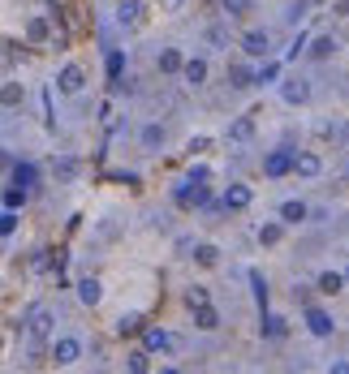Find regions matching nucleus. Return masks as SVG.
<instances>
[{
    "instance_id": "obj_16",
    "label": "nucleus",
    "mask_w": 349,
    "mask_h": 374,
    "mask_svg": "<svg viewBox=\"0 0 349 374\" xmlns=\"http://www.w3.org/2000/svg\"><path fill=\"white\" fill-rule=\"evenodd\" d=\"M155 65H160V73H181V52L177 47H164V52L155 56Z\"/></svg>"
},
{
    "instance_id": "obj_40",
    "label": "nucleus",
    "mask_w": 349,
    "mask_h": 374,
    "mask_svg": "<svg viewBox=\"0 0 349 374\" xmlns=\"http://www.w3.org/2000/svg\"><path fill=\"white\" fill-rule=\"evenodd\" d=\"M306 5H311V0H293V5H289V13H284V18H289V22H302V18H306V13H302Z\"/></svg>"
},
{
    "instance_id": "obj_38",
    "label": "nucleus",
    "mask_w": 349,
    "mask_h": 374,
    "mask_svg": "<svg viewBox=\"0 0 349 374\" xmlns=\"http://www.w3.org/2000/svg\"><path fill=\"white\" fill-rule=\"evenodd\" d=\"M246 9H250V0H225V13H229V18H242Z\"/></svg>"
},
{
    "instance_id": "obj_25",
    "label": "nucleus",
    "mask_w": 349,
    "mask_h": 374,
    "mask_svg": "<svg viewBox=\"0 0 349 374\" xmlns=\"http://www.w3.org/2000/svg\"><path fill=\"white\" fill-rule=\"evenodd\" d=\"M194 263L199 267H216L220 263V250L216 246H194Z\"/></svg>"
},
{
    "instance_id": "obj_10",
    "label": "nucleus",
    "mask_w": 349,
    "mask_h": 374,
    "mask_svg": "<svg viewBox=\"0 0 349 374\" xmlns=\"http://www.w3.org/2000/svg\"><path fill=\"white\" fill-rule=\"evenodd\" d=\"M250 138H255V117H237V121L229 125V142L242 146V142H250Z\"/></svg>"
},
{
    "instance_id": "obj_9",
    "label": "nucleus",
    "mask_w": 349,
    "mask_h": 374,
    "mask_svg": "<svg viewBox=\"0 0 349 374\" xmlns=\"http://www.w3.org/2000/svg\"><path fill=\"white\" fill-rule=\"evenodd\" d=\"M142 340H147V353H168L172 349V336L164 327H142Z\"/></svg>"
},
{
    "instance_id": "obj_39",
    "label": "nucleus",
    "mask_w": 349,
    "mask_h": 374,
    "mask_svg": "<svg viewBox=\"0 0 349 374\" xmlns=\"http://www.w3.org/2000/svg\"><path fill=\"white\" fill-rule=\"evenodd\" d=\"M74 172H78V164H74V159H56V176H60V181H69Z\"/></svg>"
},
{
    "instance_id": "obj_37",
    "label": "nucleus",
    "mask_w": 349,
    "mask_h": 374,
    "mask_svg": "<svg viewBox=\"0 0 349 374\" xmlns=\"http://www.w3.org/2000/svg\"><path fill=\"white\" fill-rule=\"evenodd\" d=\"M26 202V189H18V185H13V189H5V207H13V211H18Z\"/></svg>"
},
{
    "instance_id": "obj_17",
    "label": "nucleus",
    "mask_w": 349,
    "mask_h": 374,
    "mask_svg": "<svg viewBox=\"0 0 349 374\" xmlns=\"http://www.w3.org/2000/svg\"><path fill=\"white\" fill-rule=\"evenodd\" d=\"M315 288H319V292H328V297H337V292L345 288V275H341V271H324V275H319V284H315Z\"/></svg>"
},
{
    "instance_id": "obj_1",
    "label": "nucleus",
    "mask_w": 349,
    "mask_h": 374,
    "mask_svg": "<svg viewBox=\"0 0 349 374\" xmlns=\"http://www.w3.org/2000/svg\"><path fill=\"white\" fill-rule=\"evenodd\" d=\"M87 86V73H82V65H65V69L56 73V91L60 95H78Z\"/></svg>"
},
{
    "instance_id": "obj_27",
    "label": "nucleus",
    "mask_w": 349,
    "mask_h": 374,
    "mask_svg": "<svg viewBox=\"0 0 349 374\" xmlns=\"http://www.w3.org/2000/svg\"><path fill=\"white\" fill-rule=\"evenodd\" d=\"M121 69H125V56L108 52V82H113V86H121Z\"/></svg>"
},
{
    "instance_id": "obj_18",
    "label": "nucleus",
    "mask_w": 349,
    "mask_h": 374,
    "mask_svg": "<svg viewBox=\"0 0 349 374\" xmlns=\"http://www.w3.org/2000/svg\"><path fill=\"white\" fill-rule=\"evenodd\" d=\"M22 100H26L22 82H5V86H0V104H5V108H18Z\"/></svg>"
},
{
    "instance_id": "obj_12",
    "label": "nucleus",
    "mask_w": 349,
    "mask_h": 374,
    "mask_svg": "<svg viewBox=\"0 0 349 374\" xmlns=\"http://www.w3.org/2000/svg\"><path fill=\"white\" fill-rule=\"evenodd\" d=\"M117 22L121 26H138L142 22V0H121V5H117Z\"/></svg>"
},
{
    "instance_id": "obj_2",
    "label": "nucleus",
    "mask_w": 349,
    "mask_h": 374,
    "mask_svg": "<svg viewBox=\"0 0 349 374\" xmlns=\"http://www.w3.org/2000/svg\"><path fill=\"white\" fill-rule=\"evenodd\" d=\"M26 331H30V340H47L52 336V310H47V305H35L30 318H26Z\"/></svg>"
},
{
    "instance_id": "obj_31",
    "label": "nucleus",
    "mask_w": 349,
    "mask_h": 374,
    "mask_svg": "<svg viewBox=\"0 0 349 374\" xmlns=\"http://www.w3.org/2000/svg\"><path fill=\"white\" fill-rule=\"evenodd\" d=\"M250 288H255V301L267 305V280H263V271H250Z\"/></svg>"
},
{
    "instance_id": "obj_14",
    "label": "nucleus",
    "mask_w": 349,
    "mask_h": 374,
    "mask_svg": "<svg viewBox=\"0 0 349 374\" xmlns=\"http://www.w3.org/2000/svg\"><path fill=\"white\" fill-rule=\"evenodd\" d=\"M306 327H311V336H332V327H337V323H332L324 310H306Z\"/></svg>"
},
{
    "instance_id": "obj_34",
    "label": "nucleus",
    "mask_w": 349,
    "mask_h": 374,
    "mask_svg": "<svg viewBox=\"0 0 349 374\" xmlns=\"http://www.w3.org/2000/svg\"><path fill=\"white\" fill-rule=\"evenodd\" d=\"M52 263H56L52 250H39L35 258H30V271H52Z\"/></svg>"
},
{
    "instance_id": "obj_23",
    "label": "nucleus",
    "mask_w": 349,
    "mask_h": 374,
    "mask_svg": "<svg viewBox=\"0 0 349 374\" xmlns=\"http://www.w3.org/2000/svg\"><path fill=\"white\" fill-rule=\"evenodd\" d=\"M47 35H52V30H47L43 18H30V22H26V39H30V43H43Z\"/></svg>"
},
{
    "instance_id": "obj_32",
    "label": "nucleus",
    "mask_w": 349,
    "mask_h": 374,
    "mask_svg": "<svg viewBox=\"0 0 349 374\" xmlns=\"http://www.w3.org/2000/svg\"><path fill=\"white\" fill-rule=\"evenodd\" d=\"M280 237H284V229H280V224H263V229H259V241H263V246H276Z\"/></svg>"
},
{
    "instance_id": "obj_6",
    "label": "nucleus",
    "mask_w": 349,
    "mask_h": 374,
    "mask_svg": "<svg viewBox=\"0 0 349 374\" xmlns=\"http://www.w3.org/2000/svg\"><path fill=\"white\" fill-rule=\"evenodd\" d=\"M78 301H82L87 310H95V305L104 301V284L95 280V275H87V280H78Z\"/></svg>"
},
{
    "instance_id": "obj_20",
    "label": "nucleus",
    "mask_w": 349,
    "mask_h": 374,
    "mask_svg": "<svg viewBox=\"0 0 349 374\" xmlns=\"http://www.w3.org/2000/svg\"><path fill=\"white\" fill-rule=\"evenodd\" d=\"M164 125H147V129H142V146H147V151H160V146H164Z\"/></svg>"
},
{
    "instance_id": "obj_8",
    "label": "nucleus",
    "mask_w": 349,
    "mask_h": 374,
    "mask_svg": "<svg viewBox=\"0 0 349 374\" xmlns=\"http://www.w3.org/2000/svg\"><path fill=\"white\" fill-rule=\"evenodd\" d=\"M181 78H185L190 86H203V82H207V60H203V56L181 60Z\"/></svg>"
},
{
    "instance_id": "obj_44",
    "label": "nucleus",
    "mask_w": 349,
    "mask_h": 374,
    "mask_svg": "<svg viewBox=\"0 0 349 374\" xmlns=\"http://www.w3.org/2000/svg\"><path fill=\"white\" fill-rule=\"evenodd\" d=\"M345 284H349V271H345Z\"/></svg>"
},
{
    "instance_id": "obj_19",
    "label": "nucleus",
    "mask_w": 349,
    "mask_h": 374,
    "mask_svg": "<svg viewBox=\"0 0 349 374\" xmlns=\"http://www.w3.org/2000/svg\"><path fill=\"white\" fill-rule=\"evenodd\" d=\"M35 164H18V168H13V185H18V189H26L30 194V185H35Z\"/></svg>"
},
{
    "instance_id": "obj_35",
    "label": "nucleus",
    "mask_w": 349,
    "mask_h": 374,
    "mask_svg": "<svg viewBox=\"0 0 349 374\" xmlns=\"http://www.w3.org/2000/svg\"><path fill=\"white\" fill-rule=\"evenodd\" d=\"M185 301H190V310H194V305H207V288H203V284H194V288L185 292Z\"/></svg>"
},
{
    "instance_id": "obj_28",
    "label": "nucleus",
    "mask_w": 349,
    "mask_h": 374,
    "mask_svg": "<svg viewBox=\"0 0 349 374\" xmlns=\"http://www.w3.org/2000/svg\"><path fill=\"white\" fill-rule=\"evenodd\" d=\"M13 233H18V211L5 207L0 211V237H13Z\"/></svg>"
},
{
    "instance_id": "obj_43",
    "label": "nucleus",
    "mask_w": 349,
    "mask_h": 374,
    "mask_svg": "<svg viewBox=\"0 0 349 374\" xmlns=\"http://www.w3.org/2000/svg\"><path fill=\"white\" fill-rule=\"evenodd\" d=\"M337 13H345V18H349V0H341V5H337Z\"/></svg>"
},
{
    "instance_id": "obj_4",
    "label": "nucleus",
    "mask_w": 349,
    "mask_h": 374,
    "mask_svg": "<svg viewBox=\"0 0 349 374\" xmlns=\"http://www.w3.org/2000/svg\"><path fill=\"white\" fill-rule=\"evenodd\" d=\"M250 202H255V189H250V185H229L225 198H220V207H225V211H246Z\"/></svg>"
},
{
    "instance_id": "obj_5",
    "label": "nucleus",
    "mask_w": 349,
    "mask_h": 374,
    "mask_svg": "<svg viewBox=\"0 0 349 374\" xmlns=\"http://www.w3.org/2000/svg\"><path fill=\"white\" fill-rule=\"evenodd\" d=\"M242 52H246V56H267V52H272L267 30H246V35H242Z\"/></svg>"
},
{
    "instance_id": "obj_36",
    "label": "nucleus",
    "mask_w": 349,
    "mask_h": 374,
    "mask_svg": "<svg viewBox=\"0 0 349 374\" xmlns=\"http://www.w3.org/2000/svg\"><path fill=\"white\" fill-rule=\"evenodd\" d=\"M207 181H212V172L203 168V164H194V168H190V181H185V185H207Z\"/></svg>"
},
{
    "instance_id": "obj_41",
    "label": "nucleus",
    "mask_w": 349,
    "mask_h": 374,
    "mask_svg": "<svg viewBox=\"0 0 349 374\" xmlns=\"http://www.w3.org/2000/svg\"><path fill=\"white\" fill-rule=\"evenodd\" d=\"M207 146H212V138H203V134H199V138H190V142H185V151H190V155H199V151H207Z\"/></svg>"
},
{
    "instance_id": "obj_7",
    "label": "nucleus",
    "mask_w": 349,
    "mask_h": 374,
    "mask_svg": "<svg viewBox=\"0 0 349 374\" xmlns=\"http://www.w3.org/2000/svg\"><path fill=\"white\" fill-rule=\"evenodd\" d=\"M289 172H297V176H319V172H324V159L315 155V151H297Z\"/></svg>"
},
{
    "instance_id": "obj_33",
    "label": "nucleus",
    "mask_w": 349,
    "mask_h": 374,
    "mask_svg": "<svg viewBox=\"0 0 349 374\" xmlns=\"http://www.w3.org/2000/svg\"><path fill=\"white\" fill-rule=\"evenodd\" d=\"M276 78H280V65H276V60H267V65H263V69L255 73V82L263 86V82H276Z\"/></svg>"
},
{
    "instance_id": "obj_29",
    "label": "nucleus",
    "mask_w": 349,
    "mask_h": 374,
    "mask_svg": "<svg viewBox=\"0 0 349 374\" xmlns=\"http://www.w3.org/2000/svg\"><path fill=\"white\" fill-rule=\"evenodd\" d=\"M147 357H151V353H147V349H134V353H130V357H125V366H130V370H134V374H142V370H151V362H147Z\"/></svg>"
},
{
    "instance_id": "obj_22",
    "label": "nucleus",
    "mask_w": 349,
    "mask_h": 374,
    "mask_svg": "<svg viewBox=\"0 0 349 374\" xmlns=\"http://www.w3.org/2000/svg\"><path fill=\"white\" fill-rule=\"evenodd\" d=\"M229 82H233L237 91H246V86H255V73H250L246 65H233V69H229Z\"/></svg>"
},
{
    "instance_id": "obj_42",
    "label": "nucleus",
    "mask_w": 349,
    "mask_h": 374,
    "mask_svg": "<svg viewBox=\"0 0 349 374\" xmlns=\"http://www.w3.org/2000/svg\"><path fill=\"white\" fill-rule=\"evenodd\" d=\"M160 9H164V13H177V9H181V0H160Z\"/></svg>"
},
{
    "instance_id": "obj_3",
    "label": "nucleus",
    "mask_w": 349,
    "mask_h": 374,
    "mask_svg": "<svg viewBox=\"0 0 349 374\" xmlns=\"http://www.w3.org/2000/svg\"><path fill=\"white\" fill-rule=\"evenodd\" d=\"M78 357H82V344H78L74 336H60L56 344H52V362H56V366H74Z\"/></svg>"
},
{
    "instance_id": "obj_15",
    "label": "nucleus",
    "mask_w": 349,
    "mask_h": 374,
    "mask_svg": "<svg viewBox=\"0 0 349 374\" xmlns=\"http://www.w3.org/2000/svg\"><path fill=\"white\" fill-rule=\"evenodd\" d=\"M194 327L199 331H216L220 327V314L212 310V305H194Z\"/></svg>"
},
{
    "instance_id": "obj_13",
    "label": "nucleus",
    "mask_w": 349,
    "mask_h": 374,
    "mask_svg": "<svg viewBox=\"0 0 349 374\" xmlns=\"http://www.w3.org/2000/svg\"><path fill=\"white\" fill-rule=\"evenodd\" d=\"M263 168H267V176H284V172L293 168V155H289V151H272Z\"/></svg>"
},
{
    "instance_id": "obj_24",
    "label": "nucleus",
    "mask_w": 349,
    "mask_h": 374,
    "mask_svg": "<svg viewBox=\"0 0 349 374\" xmlns=\"http://www.w3.org/2000/svg\"><path fill=\"white\" fill-rule=\"evenodd\" d=\"M284 331H289V327H284L280 314H267V318H263V336H267V340H280Z\"/></svg>"
},
{
    "instance_id": "obj_21",
    "label": "nucleus",
    "mask_w": 349,
    "mask_h": 374,
    "mask_svg": "<svg viewBox=\"0 0 349 374\" xmlns=\"http://www.w3.org/2000/svg\"><path fill=\"white\" fill-rule=\"evenodd\" d=\"M332 52H337V39H332V35H319V39L311 43V56H315V60H328Z\"/></svg>"
},
{
    "instance_id": "obj_30",
    "label": "nucleus",
    "mask_w": 349,
    "mask_h": 374,
    "mask_svg": "<svg viewBox=\"0 0 349 374\" xmlns=\"http://www.w3.org/2000/svg\"><path fill=\"white\" fill-rule=\"evenodd\" d=\"M117 331H121V336L142 331V314H121V318H117Z\"/></svg>"
},
{
    "instance_id": "obj_11",
    "label": "nucleus",
    "mask_w": 349,
    "mask_h": 374,
    "mask_svg": "<svg viewBox=\"0 0 349 374\" xmlns=\"http://www.w3.org/2000/svg\"><path fill=\"white\" fill-rule=\"evenodd\" d=\"M280 95H284V104H306L311 100V86L302 82V78H289V82L280 86Z\"/></svg>"
},
{
    "instance_id": "obj_26",
    "label": "nucleus",
    "mask_w": 349,
    "mask_h": 374,
    "mask_svg": "<svg viewBox=\"0 0 349 374\" xmlns=\"http://www.w3.org/2000/svg\"><path fill=\"white\" fill-rule=\"evenodd\" d=\"M280 220H284V224H302V220H306V207H302V202H284V207H280Z\"/></svg>"
}]
</instances>
